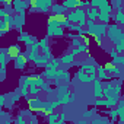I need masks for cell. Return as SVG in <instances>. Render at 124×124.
<instances>
[{
    "label": "cell",
    "mask_w": 124,
    "mask_h": 124,
    "mask_svg": "<svg viewBox=\"0 0 124 124\" xmlns=\"http://www.w3.org/2000/svg\"><path fill=\"white\" fill-rule=\"evenodd\" d=\"M80 44H82V38L80 37H76V38L72 39V47H79Z\"/></svg>",
    "instance_id": "74e56055"
},
{
    "label": "cell",
    "mask_w": 124,
    "mask_h": 124,
    "mask_svg": "<svg viewBox=\"0 0 124 124\" xmlns=\"http://www.w3.org/2000/svg\"><path fill=\"white\" fill-rule=\"evenodd\" d=\"M115 47V50L118 51V54H124V38L117 44V45H114Z\"/></svg>",
    "instance_id": "d6a6232c"
},
{
    "label": "cell",
    "mask_w": 124,
    "mask_h": 124,
    "mask_svg": "<svg viewBox=\"0 0 124 124\" xmlns=\"http://www.w3.org/2000/svg\"><path fill=\"white\" fill-rule=\"evenodd\" d=\"M0 73H2V80H5V76H6V66H2V67H0Z\"/></svg>",
    "instance_id": "f6af8a7d"
},
{
    "label": "cell",
    "mask_w": 124,
    "mask_h": 124,
    "mask_svg": "<svg viewBox=\"0 0 124 124\" xmlns=\"http://www.w3.org/2000/svg\"><path fill=\"white\" fill-rule=\"evenodd\" d=\"M76 79H78L79 82H82V83H93V80H95L96 78L88 75L83 69H79V70L76 72Z\"/></svg>",
    "instance_id": "8992f818"
},
{
    "label": "cell",
    "mask_w": 124,
    "mask_h": 124,
    "mask_svg": "<svg viewBox=\"0 0 124 124\" xmlns=\"http://www.w3.org/2000/svg\"><path fill=\"white\" fill-rule=\"evenodd\" d=\"M78 123H79V124H86V123H88V118H80Z\"/></svg>",
    "instance_id": "c3c4849f"
},
{
    "label": "cell",
    "mask_w": 124,
    "mask_h": 124,
    "mask_svg": "<svg viewBox=\"0 0 124 124\" xmlns=\"http://www.w3.org/2000/svg\"><path fill=\"white\" fill-rule=\"evenodd\" d=\"M109 120L107 118V117H96V118H92V124H107Z\"/></svg>",
    "instance_id": "4dcf8cb0"
},
{
    "label": "cell",
    "mask_w": 124,
    "mask_h": 124,
    "mask_svg": "<svg viewBox=\"0 0 124 124\" xmlns=\"http://www.w3.org/2000/svg\"><path fill=\"white\" fill-rule=\"evenodd\" d=\"M15 18V29L16 31H19V32H22V28H23V25L26 23V12H23V13H18V15H15L13 16Z\"/></svg>",
    "instance_id": "30bf717a"
},
{
    "label": "cell",
    "mask_w": 124,
    "mask_h": 124,
    "mask_svg": "<svg viewBox=\"0 0 124 124\" xmlns=\"http://www.w3.org/2000/svg\"><path fill=\"white\" fill-rule=\"evenodd\" d=\"M8 95V98H9V104H10V107H13L19 99H21V92L19 91H13V92H9V93H6Z\"/></svg>",
    "instance_id": "ffe728a7"
},
{
    "label": "cell",
    "mask_w": 124,
    "mask_h": 124,
    "mask_svg": "<svg viewBox=\"0 0 124 124\" xmlns=\"http://www.w3.org/2000/svg\"><path fill=\"white\" fill-rule=\"evenodd\" d=\"M41 91H42V88H39L37 85H29V95L31 96H38L41 93Z\"/></svg>",
    "instance_id": "4316f807"
},
{
    "label": "cell",
    "mask_w": 124,
    "mask_h": 124,
    "mask_svg": "<svg viewBox=\"0 0 124 124\" xmlns=\"http://www.w3.org/2000/svg\"><path fill=\"white\" fill-rule=\"evenodd\" d=\"M18 41H19V42H23V44H25L26 47H31L32 44L38 42L35 37H32V35H29V34H26V32H23V31H22V32H19Z\"/></svg>",
    "instance_id": "52a82bcc"
},
{
    "label": "cell",
    "mask_w": 124,
    "mask_h": 124,
    "mask_svg": "<svg viewBox=\"0 0 124 124\" xmlns=\"http://www.w3.org/2000/svg\"><path fill=\"white\" fill-rule=\"evenodd\" d=\"M69 29H70V31H76V32H79V31L82 29V26H80L79 23H72V22H70V26H69Z\"/></svg>",
    "instance_id": "8d00e7d4"
},
{
    "label": "cell",
    "mask_w": 124,
    "mask_h": 124,
    "mask_svg": "<svg viewBox=\"0 0 124 124\" xmlns=\"http://www.w3.org/2000/svg\"><path fill=\"white\" fill-rule=\"evenodd\" d=\"M61 64V61H60V58H51L50 61H48V63H47V67H50V69H58V66ZM45 67V69H47Z\"/></svg>",
    "instance_id": "d4e9b609"
},
{
    "label": "cell",
    "mask_w": 124,
    "mask_h": 124,
    "mask_svg": "<svg viewBox=\"0 0 124 124\" xmlns=\"http://www.w3.org/2000/svg\"><path fill=\"white\" fill-rule=\"evenodd\" d=\"M13 66H15L16 70H23V69H26V66H28V60L25 58L23 53L19 54L18 57H15V60H13Z\"/></svg>",
    "instance_id": "ba28073f"
},
{
    "label": "cell",
    "mask_w": 124,
    "mask_h": 124,
    "mask_svg": "<svg viewBox=\"0 0 124 124\" xmlns=\"http://www.w3.org/2000/svg\"><path fill=\"white\" fill-rule=\"evenodd\" d=\"M98 15H99V9L98 8H86V16L91 21H98Z\"/></svg>",
    "instance_id": "d6986e66"
},
{
    "label": "cell",
    "mask_w": 124,
    "mask_h": 124,
    "mask_svg": "<svg viewBox=\"0 0 124 124\" xmlns=\"http://www.w3.org/2000/svg\"><path fill=\"white\" fill-rule=\"evenodd\" d=\"M63 5L69 9V10H73L76 8H79L80 5V0H63Z\"/></svg>",
    "instance_id": "7402d4cb"
},
{
    "label": "cell",
    "mask_w": 124,
    "mask_h": 124,
    "mask_svg": "<svg viewBox=\"0 0 124 124\" xmlns=\"http://www.w3.org/2000/svg\"><path fill=\"white\" fill-rule=\"evenodd\" d=\"M107 2H108V0H91V6L92 8H99L101 5H104Z\"/></svg>",
    "instance_id": "e575fe53"
},
{
    "label": "cell",
    "mask_w": 124,
    "mask_h": 124,
    "mask_svg": "<svg viewBox=\"0 0 124 124\" xmlns=\"http://www.w3.org/2000/svg\"><path fill=\"white\" fill-rule=\"evenodd\" d=\"M8 48H9V60H10V61L15 60V57H18L19 54H22V48H21L19 44H12V45L8 47Z\"/></svg>",
    "instance_id": "9a60e30c"
},
{
    "label": "cell",
    "mask_w": 124,
    "mask_h": 124,
    "mask_svg": "<svg viewBox=\"0 0 124 124\" xmlns=\"http://www.w3.org/2000/svg\"><path fill=\"white\" fill-rule=\"evenodd\" d=\"M21 114H23L25 117H31V115H32V109H31V108H28V109H22Z\"/></svg>",
    "instance_id": "b9f144b4"
},
{
    "label": "cell",
    "mask_w": 124,
    "mask_h": 124,
    "mask_svg": "<svg viewBox=\"0 0 124 124\" xmlns=\"http://www.w3.org/2000/svg\"><path fill=\"white\" fill-rule=\"evenodd\" d=\"M6 98H8V95H0V108H3V107H5V104H6Z\"/></svg>",
    "instance_id": "60d3db41"
},
{
    "label": "cell",
    "mask_w": 124,
    "mask_h": 124,
    "mask_svg": "<svg viewBox=\"0 0 124 124\" xmlns=\"http://www.w3.org/2000/svg\"><path fill=\"white\" fill-rule=\"evenodd\" d=\"M118 121L120 123H124V112H120L118 114Z\"/></svg>",
    "instance_id": "7dc6e473"
},
{
    "label": "cell",
    "mask_w": 124,
    "mask_h": 124,
    "mask_svg": "<svg viewBox=\"0 0 124 124\" xmlns=\"http://www.w3.org/2000/svg\"><path fill=\"white\" fill-rule=\"evenodd\" d=\"M109 55H111V57H112V58H115V57H117V55H118V51H117V50H115V47H114V48H111V50H109Z\"/></svg>",
    "instance_id": "ee69618b"
},
{
    "label": "cell",
    "mask_w": 124,
    "mask_h": 124,
    "mask_svg": "<svg viewBox=\"0 0 124 124\" xmlns=\"http://www.w3.org/2000/svg\"><path fill=\"white\" fill-rule=\"evenodd\" d=\"M66 37H67L69 39H73V38H76V37H79V35H78V32H76V34H73V32H69V34H66Z\"/></svg>",
    "instance_id": "bcb514c9"
},
{
    "label": "cell",
    "mask_w": 124,
    "mask_h": 124,
    "mask_svg": "<svg viewBox=\"0 0 124 124\" xmlns=\"http://www.w3.org/2000/svg\"><path fill=\"white\" fill-rule=\"evenodd\" d=\"M105 35H107L108 41L112 45H117L124 38V28L123 26H118L117 22L115 23H111V25H108V29H107V34Z\"/></svg>",
    "instance_id": "6da1fadb"
},
{
    "label": "cell",
    "mask_w": 124,
    "mask_h": 124,
    "mask_svg": "<svg viewBox=\"0 0 124 124\" xmlns=\"http://www.w3.org/2000/svg\"><path fill=\"white\" fill-rule=\"evenodd\" d=\"M8 115V112L5 111V109H2V111H0V117H6Z\"/></svg>",
    "instance_id": "f907efd6"
},
{
    "label": "cell",
    "mask_w": 124,
    "mask_h": 124,
    "mask_svg": "<svg viewBox=\"0 0 124 124\" xmlns=\"http://www.w3.org/2000/svg\"><path fill=\"white\" fill-rule=\"evenodd\" d=\"M70 99H72V102H75V99H76V93H75V92L70 93Z\"/></svg>",
    "instance_id": "681fc988"
},
{
    "label": "cell",
    "mask_w": 124,
    "mask_h": 124,
    "mask_svg": "<svg viewBox=\"0 0 124 124\" xmlns=\"http://www.w3.org/2000/svg\"><path fill=\"white\" fill-rule=\"evenodd\" d=\"M60 61H61V64L66 66V67H72V64H75V61H76V55L70 51L67 54H63L60 57Z\"/></svg>",
    "instance_id": "9c48e42d"
},
{
    "label": "cell",
    "mask_w": 124,
    "mask_h": 124,
    "mask_svg": "<svg viewBox=\"0 0 124 124\" xmlns=\"http://www.w3.org/2000/svg\"><path fill=\"white\" fill-rule=\"evenodd\" d=\"M95 114H96V105H95L93 108H89L86 112H83V118H88V120H89V118H93Z\"/></svg>",
    "instance_id": "f546056e"
},
{
    "label": "cell",
    "mask_w": 124,
    "mask_h": 124,
    "mask_svg": "<svg viewBox=\"0 0 124 124\" xmlns=\"http://www.w3.org/2000/svg\"><path fill=\"white\" fill-rule=\"evenodd\" d=\"M111 5L114 8L115 12H123L124 6H123V0H111Z\"/></svg>",
    "instance_id": "484cf974"
},
{
    "label": "cell",
    "mask_w": 124,
    "mask_h": 124,
    "mask_svg": "<svg viewBox=\"0 0 124 124\" xmlns=\"http://www.w3.org/2000/svg\"><path fill=\"white\" fill-rule=\"evenodd\" d=\"M28 121H29V123H31V124H37V123H38V117H37V115H34V114H32V115H31V117H29V120H28Z\"/></svg>",
    "instance_id": "7bdbcfd3"
},
{
    "label": "cell",
    "mask_w": 124,
    "mask_h": 124,
    "mask_svg": "<svg viewBox=\"0 0 124 124\" xmlns=\"http://www.w3.org/2000/svg\"><path fill=\"white\" fill-rule=\"evenodd\" d=\"M54 5V0H32L29 10L32 13L41 12V13H48L51 12V6Z\"/></svg>",
    "instance_id": "7a4b0ae2"
},
{
    "label": "cell",
    "mask_w": 124,
    "mask_h": 124,
    "mask_svg": "<svg viewBox=\"0 0 124 124\" xmlns=\"http://www.w3.org/2000/svg\"><path fill=\"white\" fill-rule=\"evenodd\" d=\"M67 10H69V9H67L63 3H54V5L51 6V15H55V16H58V15H66Z\"/></svg>",
    "instance_id": "7c38bea8"
},
{
    "label": "cell",
    "mask_w": 124,
    "mask_h": 124,
    "mask_svg": "<svg viewBox=\"0 0 124 124\" xmlns=\"http://www.w3.org/2000/svg\"><path fill=\"white\" fill-rule=\"evenodd\" d=\"M79 51H80V53H88V51H89V44L82 42V44L79 45Z\"/></svg>",
    "instance_id": "d590c367"
},
{
    "label": "cell",
    "mask_w": 124,
    "mask_h": 124,
    "mask_svg": "<svg viewBox=\"0 0 124 124\" xmlns=\"http://www.w3.org/2000/svg\"><path fill=\"white\" fill-rule=\"evenodd\" d=\"M64 121H66V112H60L58 120H57V123H55V124H63Z\"/></svg>",
    "instance_id": "ab89813d"
},
{
    "label": "cell",
    "mask_w": 124,
    "mask_h": 124,
    "mask_svg": "<svg viewBox=\"0 0 124 124\" xmlns=\"http://www.w3.org/2000/svg\"><path fill=\"white\" fill-rule=\"evenodd\" d=\"M108 25L109 23H102V22H96V21L88 19L86 28H88L89 35L96 37V35H105L107 34V29H108Z\"/></svg>",
    "instance_id": "3957f363"
},
{
    "label": "cell",
    "mask_w": 124,
    "mask_h": 124,
    "mask_svg": "<svg viewBox=\"0 0 124 124\" xmlns=\"http://www.w3.org/2000/svg\"><path fill=\"white\" fill-rule=\"evenodd\" d=\"M108 115H109L111 121H117V120H118V109H117V107H112V108H109V111H108Z\"/></svg>",
    "instance_id": "83f0119b"
},
{
    "label": "cell",
    "mask_w": 124,
    "mask_h": 124,
    "mask_svg": "<svg viewBox=\"0 0 124 124\" xmlns=\"http://www.w3.org/2000/svg\"><path fill=\"white\" fill-rule=\"evenodd\" d=\"M57 79L61 80V82H69L70 83V73L64 69H60L58 67V72H57ZM55 80V79H54Z\"/></svg>",
    "instance_id": "e0dca14e"
},
{
    "label": "cell",
    "mask_w": 124,
    "mask_h": 124,
    "mask_svg": "<svg viewBox=\"0 0 124 124\" xmlns=\"http://www.w3.org/2000/svg\"><path fill=\"white\" fill-rule=\"evenodd\" d=\"M58 107H61V104H60L58 99H57V101H44V111H45L47 114L55 111Z\"/></svg>",
    "instance_id": "5bb4252c"
},
{
    "label": "cell",
    "mask_w": 124,
    "mask_h": 124,
    "mask_svg": "<svg viewBox=\"0 0 124 124\" xmlns=\"http://www.w3.org/2000/svg\"><path fill=\"white\" fill-rule=\"evenodd\" d=\"M112 19L111 13H107V12H101L99 10V15H98V22H102V23H109V21Z\"/></svg>",
    "instance_id": "603a6c76"
},
{
    "label": "cell",
    "mask_w": 124,
    "mask_h": 124,
    "mask_svg": "<svg viewBox=\"0 0 124 124\" xmlns=\"http://www.w3.org/2000/svg\"><path fill=\"white\" fill-rule=\"evenodd\" d=\"M93 64H95V61H93V63H91V64H89V63H83L80 69H83L88 75H91V76H95V78H96V66H93Z\"/></svg>",
    "instance_id": "ac0fdd59"
},
{
    "label": "cell",
    "mask_w": 124,
    "mask_h": 124,
    "mask_svg": "<svg viewBox=\"0 0 124 124\" xmlns=\"http://www.w3.org/2000/svg\"><path fill=\"white\" fill-rule=\"evenodd\" d=\"M12 3H13V10L16 13H23L31 6V3L26 2V0H12Z\"/></svg>",
    "instance_id": "5b68a950"
},
{
    "label": "cell",
    "mask_w": 124,
    "mask_h": 124,
    "mask_svg": "<svg viewBox=\"0 0 124 124\" xmlns=\"http://www.w3.org/2000/svg\"><path fill=\"white\" fill-rule=\"evenodd\" d=\"M96 78H98V79H101V80H104V82L111 79V78H109V75L105 72V69H104L102 66H98V67H96Z\"/></svg>",
    "instance_id": "44dd1931"
},
{
    "label": "cell",
    "mask_w": 124,
    "mask_h": 124,
    "mask_svg": "<svg viewBox=\"0 0 124 124\" xmlns=\"http://www.w3.org/2000/svg\"><path fill=\"white\" fill-rule=\"evenodd\" d=\"M112 63L115 66H124V54H118L115 58H112Z\"/></svg>",
    "instance_id": "f1b7e54d"
},
{
    "label": "cell",
    "mask_w": 124,
    "mask_h": 124,
    "mask_svg": "<svg viewBox=\"0 0 124 124\" xmlns=\"http://www.w3.org/2000/svg\"><path fill=\"white\" fill-rule=\"evenodd\" d=\"M53 58V55H45V54H39L34 61H32V63L35 64V67H47V63H48V61Z\"/></svg>",
    "instance_id": "8fae6325"
},
{
    "label": "cell",
    "mask_w": 124,
    "mask_h": 124,
    "mask_svg": "<svg viewBox=\"0 0 124 124\" xmlns=\"http://www.w3.org/2000/svg\"><path fill=\"white\" fill-rule=\"evenodd\" d=\"M70 93H72L70 91L69 92H55V96H57V99L60 101L61 105H69V104H72Z\"/></svg>",
    "instance_id": "4fadbf2b"
},
{
    "label": "cell",
    "mask_w": 124,
    "mask_h": 124,
    "mask_svg": "<svg viewBox=\"0 0 124 124\" xmlns=\"http://www.w3.org/2000/svg\"><path fill=\"white\" fill-rule=\"evenodd\" d=\"M41 54H45V55H53V54H51V50H50V45L41 47Z\"/></svg>",
    "instance_id": "f35d334b"
},
{
    "label": "cell",
    "mask_w": 124,
    "mask_h": 124,
    "mask_svg": "<svg viewBox=\"0 0 124 124\" xmlns=\"http://www.w3.org/2000/svg\"><path fill=\"white\" fill-rule=\"evenodd\" d=\"M123 12H124V9H123Z\"/></svg>",
    "instance_id": "f5cc1de1"
},
{
    "label": "cell",
    "mask_w": 124,
    "mask_h": 124,
    "mask_svg": "<svg viewBox=\"0 0 124 124\" xmlns=\"http://www.w3.org/2000/svg\"><path fill=\"white\" fill-rule=\"evenodd\" d=\"M42 91H44L45 93H48V95H53V93H54V89L51 88V85H50V82H45V85L42 86Z\"/></svg>",
    "instance_id": "1f68e13d"
},
{
    "label": "cell",
    "mask_w": 124,
    "mask_h": 124,
    "mask_svg": "<svg viewBox=\"0 0 124 124\" xmlns=\"http://www.w3.org/2000/svg\"><path fill=\"white\" fill-rule=\"evenodd\" d=\"M15 123H16V124H26V118H25V115L19 112V115L15 118Z\"/></svg>",
    "instance_id": "836d02e7"
},
{
    "label": "cell",
    "mask_w": 124,
    "mask_h": 124,
    "mask_svg": "<svg viewBox=\"0 0 124 124\" xmlns=\"http://www.w3.org/2000/svg\"><path fill=\"white\" fill-rule=\"evenodd\" d=\"M123 6H124V0H123Z\"/></svg>",
    "instance_id": "816d5d0a"
},
{
    "label": "cell",
    "mask_w": 124,
    "mask_h": 124,
    "mask_svg": "<svg viewBox=\"0 0 124 124\" xmlns=\"http://www.w3.org/2000/svg\"><path fill=\"white\" fill-rule=\"evenodd\" d=\"M26 102H28V107H29L32 111H35V112L44 108V101H42L39 96H32V98L26 99Z\"/></svg>",
    "instance_id": "277c9868"
},
{
    "label": "cell",
    "mask_w": 124,
    "mask_h": 124,
    "mask_svg": "<svg viewBox=\"0 0 124 124\" xmlns=\"http://www.w3.org/2000/svg\"><path fill=\"white\" fill-rule=\"evenodd\" d=\"M57 72H58V69H50V67H47L41 73V76L45 78L47 80H54V79H57Z\"/></svg>",
    "instance_id": "2e32d148"
},
{
    "label": "cell",
    "mask_w": 124,
    "mask_h": 124,
    "mask_svg": "<svg viewBox=\"0 0 124 124\" xmlns=\"http://www.w3.org/2000/svg\"><path fill=\"white\" fill-rule=\"evenodd\" d=\"M58 115H60V112L53 111V112H48V114L45 115V118H47V121H48L50 124H55L57 120H58Z\"/></svg>",
    "instance_id": "cb8c5ba5"
}]
</instances>
